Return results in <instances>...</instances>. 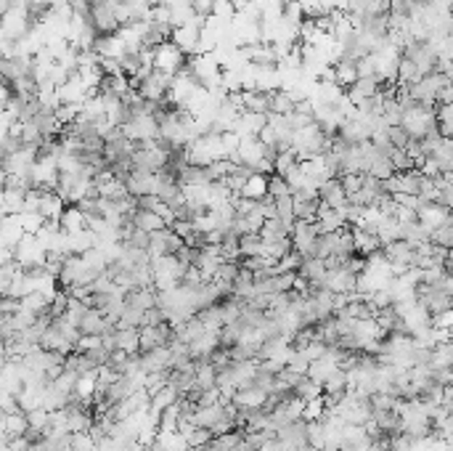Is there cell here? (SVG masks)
I'll use <instances>...</instances> for the list:
<instances>
[{"instance_id":"cell-1","label":"cell","mask_w":453,"mask_h":451,"mask_svg":"<svg viewBox=\"0 0 453 451\" xmlns=\"http://www.w3.org/2000/svg\"><path fill=\"white\" fill-rule=\"evenodd\" d=\"M186 61H188V56L175 45L173 40L162 43L157 48H151V66L160 69L162 75H167V77H178V75L183 72Z\"/></svg>"},{"instance_id":"cell-2","label":"cell","mask_w":453,"mask_h":451,"mask_svg":"<svg viewBox=\"0 0 453 451\" xmlns=\"http://www.w3.org/2000/svg\"><path fill=\"white\" fill-rule=\"evenodd\" d=\"M170 80L167 75H162L160 69H148L144 77H138L135 82H130L133 85V91L144 98V101H157V98H162V96H167L170 93Z\"/></svg>"},{"instance_id":"cell-3","label":"cell","mask_w":453,"mask_h":451,"mask_svg":"<svg viewBox=\"0 0 453 451\" xmlns=\"http://www.w3.org/2000/svg\"><path fill=\"white\" fill-rule=\"evenodd\" d=\"M167 162V154L160 151L154 144L148 146H133V154H130V165H133V172H160Z\"/></svg>"},{"instance_id":"cell-4","label":"cell","mask_w":453,"mask_h":451,"mask_svg":"<svg viewBox=\"0 0 453 451\" xmlns=\"http://www.w3.org/2000/svg\"><path fill=\"white\" fill-rule=\"evenodd\" d=\"M183 247V239L175 234L170 226H162L148 234V255L151 258H164V255H178Z\"/></svg>"},{"instance_id":"cell-5","label":"cell","mask_w":453,"mask_h":451,"mask_svg":"<svg viewBox=\"0 0 453 451\" xmlns=\"http://www.w3.org/2000/svg\"><path fill=\"white\" fill-rule=\"evenodd\" d=\"M173 340H175V330L170 321H162L157 327H138V350L170 348Z\"/></svg>"},{"instance_id":"cell-6","label":"cell","mask_w":453,"mask_h":451,"mask_svg":"<svg viewBox=\"0 0 453 451\" xmlns=\"http://www.w3.org/2000/svg\"><path fill=\"white\" fill-rule=\"evenodd\" d=\"M413 215H416V223L422 226L427 234H432L438 226H443L445 221H451V210L440 207L435 202H419L416 210H413Z\"/></svg>"},{"instance_id":"cell-7","label":"cell","mask_w":453,"mask_h":451,"mask_svg":"<svg viewBox=\"0 0 453 451\" xmlns=\"http://www.w3.org/2000/svg\"><path fill=\"white\" fill-rule=\"evenodd\" d=\"M321 234L318 223L313 221V223H305V221H294L292 228H289V242H292V250L300 255V258H305L307 250H310V244L316 242V237Z\"/></svg>"},{"instance_id":"cell-8","label":"cell","mask_w":453,"mask_h":451,"mask_svg":"<svg viewBox=\"0 0 453 451\" xmlns=\"http://www.w3.org/2000/svg\"><path fill=\"white\" fill-rule=\"evenodd\" d=\"M316 197H318V202L323 205V207H342L347 202V194H345V186H342V181L339 178H326L323 184H318V188H316Z\"/></svg>"},{"instance_id":"cell-9","label":"cell","mask_w":453,"mask_h":451,"mask_svg":"<svg viewBox=\"0 0 453 451\" xmlns=\"http://www.w3.org/2000/svg\"><path fill=\"white\" fill-rule=\"evenodd\" d=\"M114 327V324H109V318L101 313V311H95V308H88L82 318L77 321V330L80 334H95V337H101L104 332H109Z\"/></svg>"},{"instance_id":"cell-10","label":"cell","mask_w":453,"mask_h":451,"mask_svg":"<svg viewBox=\"0 0 453 451\" xmlns=\"http://www.w3.org/2000/svg\"><path fill=\"white\" fill-rule=\"evenodd\" d=\"M0 424L8 438H22L27 433V414L24 411H11V414H0Z\"/></svg>"},{"instance_id":"cell-11","label":"cell","mask_w":453,"mask_h":451,"mask_svg":"<svg viewBox=\"0 0 453 451\" xmlns=\"http://www.w3.org/2000/svg\"><path fill=\"white\" fill-rule=\"evenodd\" d=\"M59 226H61V231L64 234H77L85 228V218H82V212L77 205H67L61 215H59Z\"/></svg>"},{"instance_id":"cell-12","label":"cell","mask_w":453,"mask_h":451,"mask_svg":"<svg viewBox=\"0 0 453 451\" xmlns=\"http://www.w3.org/2000/svg\"><path fill=\"white\" fill-rule=\"evenodd\" d=\"M318 207H321L318 197L294 199V205H292L294 221H305V223H313V221L318 218Z\"/></svg>"},{"instance_id":"cell-13","label":"cell","mask_w":453,"mask_h":451,"mask_svg":"<svg viewBox=\"0 0 453 451\" xmlns=\"http://www.w3.org/2000/svg\"><path fill=\"white\" fill-rule=\"evenodd\" d=\"M266 188H268V175H263V172H252L247 181H244V186H241V194L239 197L244 199H260L266 197Z\"/></svg>"},{"instance_id":"cell-14","label":"cell","mask_w":453,"mask_h":451,"mask_svg":"<svg viewBox=\"0 0 453 451\" xmlns=\"http://www.w3.org/2000/svg\"><path fill=\"white\" fill-rule=\"evenodd\" d=\"M239 255L241 258H257L266 255V242L260 234H241L239 237Z\"/></svg>"},{"instance_id":"cell-15","label":"cell","mask_w":453,"mask_h":451,"mask_svg":"<svg viewBox=\"0 0 453 451\" xmlns=\"http://www.w3.org/2000/svg\"><path fill=\"white\" fill-rule=\"evenodd\" d=\"M114 348L122 353H135L138 350V330H117L114 327Z\"/></svg>"},{"instance_id":"cell-16","label":"cell","mask_w":453,"mask_h":451,"mask_svg":"<svg viewBox=\"0 0 453 451\" xmlns=\"http://www.w3.org/2000/svg\"><path fill=\"white\" fill-rule=\"evenodd\" d=\"M435 131L440 138H451L453 125H451V104H438L435 106Z\"/></svg>"},{"instance_id":"cell-17","label":"cell","mask_w":453,"mask_h":451,"mask_svg":"<svg viewBox=\"0 0 453 451\" xmlns=\"http://www.w3.org/2000/svg\"><path fill=\"white\" fill-rule=\"evenodd\" d=\"M183 441H186L188 449H204L210 441H213V433L207 430V427H188L186 433H183Z\"/></svg>"},{"instance_id":"cell-18","label":"cell","mask_w":453,"mask_h":451,"mask_svg":"<svg viewBox=\"0 0 453 451\" xmlns=\"http://www.w3.org/2000/svg\"><path fill=\"white\" fill-rule=\"evenodd\" d=\"M429 244L443 247V250H451L453 247V221H445L443 226H438V228L429 234Z\"/></svg>"},{"instance_id":"cell-19","label":"cell","mask_w":453,"mask_h":451,"mask_svg":"<svg viewBox=\"0 0 453 451\" xmlns=\"http://www.w3.org/2000/svg\"><path fill=\"white\" fill-rule=\"evenodd\" d=\"M294 396L300 398V401H313V398H318L321 396V385L318 383H313L310 377H300V383L294 385Z\"/></svg>"},{"instance_id":"cell-20","label":"cell","mask_w":453,"mask_h":451,"mask_svg":"<svg viewBox=\"0 0 453 451\" xmlns=\"http://www.w3.org/2000/svg\"><path fill=\"white\" fill-rule=\"evenodd\" d=\"M297 162H300V159L294 157V151H292V149H289V151H281V154H276V159H273V172L284 178V175H286V172L292 170V168H294V165H297Z\"/></svg>"},{"instance_id":"cell-21","label":"cell","mask_w":453,"mask_h":451,"mask_svg":"<svg viewBox=\"0 0 453 451\" xmlns=\"http://www.w3.org/2000/svg\"><path fill=\"white\" fill-rule=\"evenodd\" d=\"M307 446L313 451H323V422L321 420L307 422Z\"/></svg>"},{"instance_id":"cell-22","label":"cell","mask_w":453,"mask_h":451,"mask_svg":"<svg viewBox=\"0 0 453 451\" xmlns=\"http://www.w3.org/2000/svg\"><path fill=\"white\" fill-rule=\"evenodd\" d=\"M268 197L279 199V197H286L289 194V186H286V181L281 178V175H276V172H270L268 175V188H266Z\"/></svg>"},{"instance_id":"cell-23","label":"cell","mask_w":453,"mask_h":451,"mask_svg":"<svg viewBox=\"0 0 453 451\" xmlns=\"http://www.w3.org/2000/svg\"><path fill=\"white\" fill-rule=\"evenodd\" d=\"M286 367H289V369H294L297 374H305L307 367H310V361H307V356L302 353V350L292 348V350H289V358H286Z\"/></svg>"},{"instance_id":"cell-24","label":"cell","mask_w":453,"mask_h":451,"mask_svg":"<svg viewBox=\"0 0 453 451\" xmlns=\"http://www.w3.org/2000/svg\"><path fill=\"white\" fill-rule=\"evenodd\" d=\"M323 398H313V401H305V409H302V420L305 422H313V420H321V414H323Z\"/></svg>"},{"instance_id":"cell-25","label":"cell","mask_w":453,"mask_h":451,"mask_svg":"<svg viewBox=\"0 0 453 451\" xmlns=\"http://www.w3.org/2000/svg\"><path fill=\"white\" fill-rule=\"evenodd\" d=\"M162 321H167L164 313H162V308L160 305H151V308L144 311V321H141V327H157V324H162Z\"/></svg>"},{"instance_id":"cell-26","label":"cell","mask_w":453,"mask_h":451,"mask_svg":"<svg viewBox=\"0 0 453 451\" xmlns=\"http://www.w3.org/2000/svg\"><path fill=\"white\" fill-rule=\"evenodd\" d=\"M451 324H453V311H443V313L429 316V327L432 330H451Z\"/></svg>"},{"instance_id":"cell-27","label":"cell","mask_w":453,"mask_h":451,"mask_svg":"<svg viewBox=\"0 0 453 451\" xmlns=\"http://www.w3.org/2000/svg\"><path fill=\"white\" fill-rule=\"evenodd\" d=\"M302 353L307 356V361H316V358H321L323 353H326V345L318 343V340H310V343L302 348Z\"/></svg>"},{"instance_id":"cell-28","label":"cell","mask_w":453,"mask_h":451,"mask_svg":"<svg viewBox=\"0 0 453 451\" xmlns=\"http://www.w3.org/2000/svg\"><path fill=\"white\" fill-rule=\"evenodd\" d=\"M228 3H231V8H233V11L239 13V11H244V8H249L254 0H228Z\"/></svg>"},{"instance_id":"cell-29","label":"cell","mask_w":453,"mask_h":451,"mask_svg":"<svg viewBox=\"0 0 453 451\" xmlns=\"http://www.w3.org/2000/svg\"><path fill=\"white\" fill-rule=\"evenodd\" d=\"M120 451H133V449H120Z\"/></svg>"}]
</instances>
